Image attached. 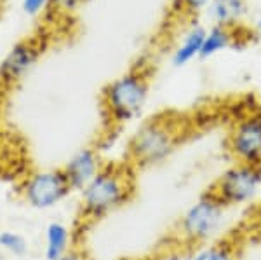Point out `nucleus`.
Returning <instances> with one entry per match:
<instances>
[{
    "mask_svg": "<svg viewBox=\"0 0 261 260\" xmlns=\"http://www.w3.org/2000/svg\"><path fill=\"white\" fill-rule=\"evenodd\" d=\"M134 173L129 164H105L99 173L81 191L79 220L94 224L134 198Z\"/></svg>",
    "mask_w": 261,
    "mask_h": 260,
    "instance_id": "f257e3e1",
    "label": "nucleus"
},
{
    "mask_svg": "<svg viewBox=\"0 0 261 260\" xmlns=\"http://www.w3.org/2000/svg\"><path fill=\"white\" fill-rule=\"evenodd\" d=\"M179 141L178 126L166 117L145 121L127 145L129 161L136 166H153L166 161Z\"/></svg>",
    "mask_w": 261,
    "mask_h": 260,
    "instance_id": "f03ea898",
    "label": "nucleus"
},
{
    "mask_svg": "<svg viewBox=\"0 0 261 260\" xmlns=\"http://www.w3.org/2000/svg\"><path fill=\"white\" fill-rule=\"evenodd\" d=\"M226 206L213 192L205 191L187 208L176 225V236L187 246H204L220 232Z\"/></svg>",
    "mask_w": 261,
    "mask_h": 260,
    "instance_id": "7ed1b4c3",
    "label": "nucleus"
},
{
    "mask_svg": "<svg viewBox=\"0 0 261 260\" xmlns=\"http://www.w3.org/2000/svg\"><path fill=\"white\" fill-rule=\"evenodd\" d=\"M148 91V77L141 70H130L108 84L103 91V103L112 124L124 126L140 117Z\"/></svg>",
    "mask_w": 261,
    "mask_h": 260,
    "instance_id": "20e7f679",
    "label": "nucleus"
},
{
    "mask_svg": "<svg viewBox=\"0 0 261 260\" xmlns=\"http://www.w3.org/2000/svg\"><path fill=\"white\" fill-rule=\"evenodd\" d=\"M226 208L244 206L258 196L261 188V164L233 162L211 187Z\"/></svg>",
    "mask_w": 261,
    "mask_h": 260,
    "instance_id": "39448f33",
    "label": "nucleus"
},
{
    "mask_svg": "<svg viewBox=\"0 0 261 260\" xmlns=\"http://www.w3.org/2000/svg\"><path fill=\"white\" fill-rule=\"evenodd\" d=\"M71 192L63 170H39L28 175L21 183V196L28 206L50 209Z\"/></svg>",
    "mask_w": 261,
    "mask_h": 260,
    "instance_id": "423d86ee",
    "label": "nucleus"
},
{
    "mask_svg": "<svg viewBox=\"0 0 261 260\" xmlns=\"http://www.w3.org/2000/svg\"><path fill=\"white\" fill-rule=\"evenodd\" d=\"M228 150L235 162L261 164V110L247 112L233 124Z\"/></svg>",
    "mask_w": 261,
    "mask_h": 260,
    "instance_id": "0eeeda50",
    "label": "nucleus"
},
{
    "mask_svg": "<svg viewBox=\"0 0 261 260\" xmlns=\"http://www.w3.org/2000/svg\"><path fill=\"white\" fill-rule=\"evenodd\" d=\"M42 53V48L37 40H23L18 42L11 49L9 54L0 63V81L4 84H14L23 79L33 65L37 63Z\"/></svg>",
    "mask_w": 261,
    "mask_h": 260,
    "instance_id": "6e6552de",
    "label": "nucleus"
},
{
    "mask_svg": "<svg viewBox=\"0 0 261 260\" xmlns=\"http://www.w3.org/2000/svg\"><path fill=\"white\" fill-rule=\"evenodd\" d=\"M103 166L105 162L98 150L86 147V149H81L79 152H75L61 170L65 173L66 180H68V185L71 191L81 192L99 173V170Z\"/></svg>",
    "mask_w": 261,
    "mask_h": 260,
    "instance_id": "1a4fd4ad",
    "label": "nucleus"
},
{
    "mask_svg": "<svg viewBox=\"0 0 261 260\" xmlns=\"http://www.w3.org/2000/svg\"><path fill=\"white\" fill-rule=\"evenodd\" d=\"M207 14L214 25L233 28L247 14V4L246 0H211Z\"/></svg>",
    "mask_w": 261,
    "mask_h": 260,
    "instance_id": "9d476101",
    "label": "nucleus"
},
{
    "mask_svg": "<svg viewBox=\"0 0 261 260\" xmlns=\"http://www.w3.org/2000/svg\"><path fill=\"white\" fill-rule=\"evenodd\" d=\"M71 230L61 222H50L45 227V260H60L71 248Z\"/></svg>",
    "mask_w": 261,
    "mask_h": 260,
    "instance_id": "9b49d317",
    "label": "nucleus"
},
{
    "mask_svg": "<svg viewBox=\"0 0 261 260\" xmlns=\"http://www.w3.org/2000/svg\"><path fill=\"white\" fill-rule=\"evenodd\" d=\"M205 28L202 25H192V28L187 32L183 42L176 48V51L172 53V65L174 66H185L187 63H190L192 60L199 58L202 44L205 39Z\"/></svg>",
    "mask_w": 261,
    "mask_h": 260,
    "instance_id": "f8f14e48",
    "label": "nucleus"
},
{
    "mask_svg": "<svg viewBox=\"0 0 261 260\" xmlns=\"http://www.w3.org/2000/svg\"><path fill=\"white\" fill-rule=\"evenodd\" d=\"M231 40H233V28L221 27V25H213V27L205 32V39H204V44H202L199 58H202V60L213 58L214 54L230 48Z\"/></svg>",
    "mask_w": 261,
    "mask_h": 260,
    "instance_id": "ddd939ff",
    "label": "nucleus"
},
{
    "mask_svg": "<svg viewBox=\"0 0 261 260\" xmlns=\"http://www.w3.org/2000/svg\"><path fill=\"white\" fill-rule=\"evenodd\" d=\"M190 260H239V255L233 241L221 240L211 245L199 246Z\"/></svg>",
    "mask_w": 261,
    "mask_h": 260,
    "instance_id": "4468645a",
    "label": "nucleus"
},
{
    "mask_svg": "<svg viewBox=\"0 0 261 260\" xmlns=\"http://www.w3.org/2000/svg\"><path fill=\"white\" fill-rule=\"evenodd\" d=\"M0 250L14 257H23L28 251V241L24 240L23 234L14 232V230H4L0 232Z\"/></svg>",
    "mask_w": 261,
    "mask_h": 260,
    "instance_id": "2eb2a0df",
    "label": "nucleus"
},
{
    "mask_svg": "<svg viewBox=\"0 0 261 260\" xmlns=\"http://www.w3.org/2000/svg\"><path fill=\"white\" fill-rule=\"evenodd\" d=\"M49 0H23V11L27 14H37L47 6Z\"/></svg>",
    "mask_w": 261,
    "mask_h": 260,
    "instance_id": "dca6fc26",
    "label": "nucleus"
},
{
    "mask_svg": "<svg viewBox=\"0 0 261 260\" xmlns=\"http://www.w3.org/2000/svg\"><path fill=\"white\" fill-rule=\"evenodd\" d=\"M211 0H181V6L185 7L188 12H199L209 6Z\"/></svg>",
    "mask_w": 261,
    "mask_h": 260,
    "instance_id": "f3484780",
    "label": "nucleus"
},
{
    "mask_svg": "<svg viewBox=\"0 0 261 260\" xmlns=\"http://www.w3.org/2000/svg\"><path fill=\"white\" fill-rule=\"evenodd\" d=\"M60 260H89L87 253L82 248H77V246H71V248L66 251L65 255Z\"/></svg>",
    "mask_w": 261,
    "mask_h": 260,
    "instance_id": "a211bd4d",
    "label": "nucleus"
},
{
    "mask_svg": "<svg viewBox=\"0 0 261 260\" xmlns=\"http://www.w3.org/2000/svg\"><path fill=\"white\" fill-rule=\"evenodd\" d=\"M0 260H6V255L2 253V250H0Z\"/></svg>",
    "mask_w": 261,
    "mask_h": 260,
    "instance_id": "6ab92c4d",
    "label": "nucleus"
}]
</instances>
